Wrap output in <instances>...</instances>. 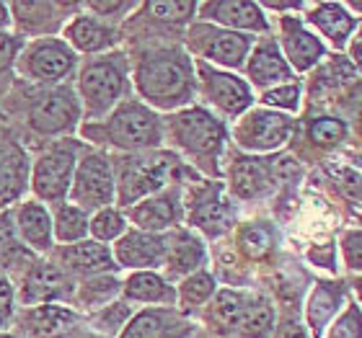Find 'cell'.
I'll use <instances>...</instances> for the list:
<instances>
[{"label": "cell", "instance_id": "obj_4", "mask_svg": "<svg viewBox=\"0 0 362 338\" xmlns=\"http://www.w3.org/2000/svg\"><path fill=\"white\" fill-rule=\"evenodd\" d=\"M171 140L199 163H215L226 143V129L204 109H187L171 119Z\"/></svg>", "mask_w": 362, "mask_h": 338}, {"label": "cell", "instance_id": "obj_15", "mask_svg": "<svg viewBox=\"0 0 362 338\" xmlns=\"http://www.w3.org/2000/svg\"><path fill=\"white\" fill-rule=\"evenodd\" d=\"M62 42L73 49V52L83 54H101L109 52L117 42H119V31L114 29L112 23L98 21L90 13H78L73 16V21L62 31Z\"/></svg>", "mask_w": 362, "mask_h": 338}, {"label": "cell", "instance_id": "obj_14", "mask_svg": "<svg viewBox=\"0 0 362 338\" xmlns=\"http://www.w3.org/2000/svg\"><path fill=\"white\" fill-rule=\"evenodd\" d=\"M70 279L68 274L49 261L31 263L21 284L23 305H54L60 300H68Z\"/></svg>", "mask_w": 362, "mask_h": 338}, {"label": "cell", "instance_id": "obj_47", "mask_svg": "<svg viewBox=\"0 0 362 338\" xmlns=\"http://www.w3.org/2000/svg\"><path fill=\"white\" fill-rule=\"evenodd\" d=\"M13 318V286L0 274V328Z\"/></svg>", "mask_w": 362, "mask_h": 338}, {"label": "cell", "instance_id": "obj_46", "mask_svg": "<svg viewBox=\"0 0 362 338\" xmlns=\"http://www.w3.org/2000/svg\"><path fill=\"white\" fill-rule=\"evenodd\" d=\"M344 258L347 266L355 271H362V230L360 233H347L344 235Z\"/></svg>", "mask_w": 362, "mask_h": 338}, {"label": "cell", "instance_id": "obj_7", "mask_svg": "<svg viewBox=\"0 0 362 338\" xmlns=\"http://www.w3.org/2000/svg\"><path fill=\"white\" fill-rule=\"evenodd\" d=\"M189 49L202 57V60L220 65V68H243L251 54V37L238 34V31H228L212 23H194L189 29L187 39Z\"/></svg>", "mask_w": 362, "mask_h": 338}, {"label": "cell", "instance_id": "obj_24", "mask_svg": "<svg viewBox=\"0 0 362 338\" xmlns=\"http://www.w3.org/2000/svg\"><path fill=\"white\" fill-rule=\"evenodd\" d=\"M189 219L192 225L204 230L207 235H220L230 222V212H228L223 196H220V186H204L192 196L189 204Z\"/></svg>", "mask_w": 362, "mask_h": 338}, {"label": "cell", "instance_id": "obj_30", "mask_svg": "<svg viewBox=\"0 0 362 338\" xmlns=\"http://www.w3.org/2000/svg\"><path fill=\"white\" fill-rule=\"evenodd\" d=\"M88 212L76 207L73 202H62L52 212V235L65 246L86 241L88 235Z\"/></svg>", "mask_w": 362, "mask_h": 338}, {"label": "cell", "instance_id": "obj_31", "mask_svg": "<svg viewBox=\"0 0 362 338\" xmlns=\"http://www.w3.org/2000/svg\"><path fill=\"white\" fill-rule=\"evenodd\" d=\"M269 186V176L262 160L254 158H238L230 168V188L241 199H254Z\"/></svg>", "mask_w": 362, "mask_h": 338}, {"label": "cell", "instance_id": "obj_13", "mask_svg": "<svg viewBox=\"0 0 362 338\" xmlns=\"http://www.w3.org/2000/svg\"><path fill=\"white\" fill-rule=\"evenodd\" d=\"M168 251V238L158 233H143V230H129L114 246V261L124 269L148 271L163 263Z\"/></svg>", "mask_w": 362, "mask_h": 338}, {"label": "cell", "instance_id": "obj_23", "mask_svg": "<svg viewBox=\"0 0 362 338\" xmlns=\"http://www.w3.org/2000/svg\"><path fill=\"white\" fill-rule=\"evenodd\" d=\"M29 183V158L21 145L0 143V212L18 202Z\"/></svg>", "mask_w": 362, "mask_h": 338}, {"label": "cell", "instance_id": "obj_2", "mask_svg": "<svg viewBox=\"0 0 362 338\" xmlns=\"http://www.w3.org/2000/svg\"><path fill=\"white\" fill-rule=\"evenodd\" d=\"M83 135L101 140L104 145H112L117 150L137 152L158 147L163 140V124L158 114L151 111L148 106L137 101H122L109 114V119H104L98 127H86Z\"/></svg>", "mask_w": 362, "mask_h": 338}, {"label": "cell", "instance_id": "obj_11", "mask_svg": "<svg viewBox=\"0 0 362 338\" xmlns=\"http://www.w3.org/2000/svg\"><path fill=\"white\" fill-rule=\"evenodd\" d=\"M293 119L277 111H251L235 127V140L246 150L269 152L277 150L293 137Z\"/></svg>", "mask_w": 362, "mask_h": 338}, {"label": "cell", "instance_id": "obj_49", "mask_svg": "<svg viewBox=\"0 0 362 338\" xmlns=\"http://www.w3.org/2000/svg\"><path fill=\"white\" fill-rule=\"evenodd\" d=\"M274 338H308V333H305V328H303L298 320H282L279 323V328L274 331Z\"/></svg>", "mask_w": 362, "mask_h": 338}, {"label": "cell", "instance_id": "obj_19", "mask_svg": "<svg viewBox=\"0 0 362 338\" xmlns=\"http://www.w3.org/2000/svg\"><path fill=\"white\" fill-rule=\"evenodd\" d=\"M60 269L65 274L90 279L101 277V274H112L117 269V261H114V253L106 248L104 243L81 241L60 251Z\"/></svg>", "mask_w": 362, "mask_h": 338}, {"label": "cell", "instance_id": "obj_44", "mask_svg": "<svg viewBox=\"0 0 362 338\" xmlns=\"http://www.w3.org/2000/svg\"><path fill=\"white\" fill-rule=\"evenodd\" d=\"M18 235H16V225H13V212L3 210L0 212V261H8L18 255Z\"/></svg>", "mask_w": 362, "mask_h": 338}, {"label": "cell", "instance_id": "obj_38", "mask_svg": "<svg viewBox=\"0 0 362 338\" xmlns=\"http://www.w3.org/2000/svg\"><path fill=\"white\" fill-rule=\"evenodd\" d=\"M238 243H241L243 253H249V255H254V258H259V255H264L267 251L272 248L269 227L259 225V222H251V225H246L241 230V238H238Z\"/></svg>", "mask_w": 362, "mask_h": 338}, {"label": "cell", "instance_id": "obj_5", "mask_svg": "<svg viewBox=\"0 0 362 338\" xmlns=\"http://www.w3.org/2000/svg\"><path fill=\"white\" fill-rule=\"evenodd\" d=\"M83 116V109H81V101H78L76 90L68 88V85H60V88L45 90L39 93L29 106V114H26V124H29L37 135L45 137H60L76 132L78 121Z\"/></svg>", "mask_w": 362, "mask_h": 338}, {"label": "cell", "instance_id": "obj_3", "mask_svg": "<svg viewBox=\"0 0 362 338\" xmlns=\"http://www.w3.org/2000/svg\"><path fill=\"white\" fill-rule=\"evenodd\" d=\"M78 101L88 119L106 116L127 93V62L122 54H104L88 60L78 73Z\"/></svg>", "mask_w": 362, "mask_h": 338}, {"label": "cell", "instance_id": "obj_33", "mask_svg": "<svg viewBox=\"0 0 362 338\" xmlns=\"http://www.w3.org/2000/svg\"><path fill=\"white\" fill-rule=\"evenodd\" d=\"M122 284L112 274H101V277L86 279L83 284L78 286L76 300L81 305V310H101L106 308V302L114 300V294L119 292Z\"/></svg>", "mask_w": 362, "mask_h": 338}, {"label": "cell", "instance_id": "obj_48", "mask_svg": "<svg viewBox=\"0 0 362 338\" xmlns=\"http://www.w3.org/2000/svg\"><path fill=\"white\" fill-rule=\"evenodd\" d=\"M21 52V39L11 37V34H0V70H6L11 62Z\"/></svg>", "mask_w": 362, "mask_h": 338}, {"label": "cell", "instance_id": "obj_21", "mask_svg": "<svg viewBox=\"0 0 362 338\" xmlns=\"http://www.w3.org/2000/svg\"><path fill=\"white\" fill-rule=\"evenodd\" d=\"M13 225L16 235L23 241V246L39 253H47L52 248V215L45 204L39 202H23L13 212Z\"/></svg>", "mask_w": 362, "mask_h": 338}, {"label": "cell", "instance_id": "obj_32", "mask_svg": "<svg viewBox=\"0 0 362 338\" xmlns=\"http://www.w3.org/2000/svg\"><path fill=\"white\" fill-rule=\"evenodd\" d=\"M339 302H341V289H337L334 284H318L313 289L308 308H305V315H308V325L316 338L324 333V325L337 315Z\"/></svg>", "mask_w": 362, "mask_h": 338}, {"label": "cell", "instance_id": "obj_17", "mask_svg": "<svg viewBox=\"0 0 362 338\" xmlns=\"http://www.w3.org/2000/svg\"><path fill=\"white\" fill-rule=\"evenodd\" d=\"M202 18L218 23L220 29L228 31H267V16L262 13V6L257 3H243V0H215L199 6Z\"/></svg>", "mask_w": 362, "mask_h": 338}, {"label": "cell", "instance_id": "obj_39", "mask_svg": "<svg viewBox=\"0 0 362 338\" xmlns=\"http://www.w3.org/2000/svg\"><path fill=\"white\" fill-rule=\"evenodd\" d=\"M262 104L282 111H295L300 106V83H285L262 93Z\"/></svg>", "mask_w": 362, "mask_h": 338}, {"label": "cell", "instance_id": "obj_53", "mask_svg": "<svg viewBox=\"0 0 362 338\" xmlns=\"http://www.w3.org/2000/svg\"><path fill=\"white\" fill-rule=\"evenodd\" d=\"M0 338H16V336H0Z\"/></svg>", "mask_w": 362, "mask_h": 338}, {"label": "cell", "instance_id": "obj_1", "mask_svg": "<svg viewBox=\"0 0 362 338\" xmlns=\"http://www.w3.org/2000/svg\"><path fill=\"white\" fill-rule=\"evenodd\" d=\"M135 88L151 106L176 109L194 96V68L179 49H151L135 65Z\"/></svg>", "mask_w": 362, "mask_h": 338}, {"label": "cell", "instance_id": "obj_25", "mask_svg": "<svg viewBox=\"0 0 362 338\" xmlns=\"http://www.w3.org/2000/svg\"><path fill=\"white\" fill-rule=\"evenodd\" d=\"M62 11H73V6L60 3H13L11 18L23 34L45 39L49 31H54L62 23Z\"/></svg>", "mask_w": 362, "mask_h": 338}, {"label": "cell", "instance_id": "obj_40", "mask_svg": "<svg viewBox=\"0 0 362 338\" xmlns=\"http://www.w3.org/2000/svg\"><path fill=\"white\" fill-rule=\"evenodd\" d=\"M326 338H362V310L355 302H349L347 310L334 320Z\"/></svg>", "mask_w": 362, "mask_h": 338}, {"label": "cell", "instance_id": "obj_50", "mask_svg": "<svg viewBox=\"0 0 362 338\" xmlns=\"http://www.w3.org/2000/svg\"><path fill=\"white\" fill-rule=\"evenodd\" d=\"M11 23H13V18H11V6L0 3V34H6V29Z\"/></svg>", "mask_w": 362, "mask_h": 338}, {"label": "cell", "instance_id": "obj_41", "mask_svg": "<svg viewBox=\"0 0 362 338\" xmlns=\"http://www.w3.org/2000/svg\"><path fill=\"white\" fill-rule=\"evenodd\" d=\"M132 315L129 313L127 305H119V302H114V305H106V308L98 310V315L93 318V325H96V331L101 333H117L122 331L124 325H127V318Z\"/></svg>", "mask_w": 362, "mask_h": 338}, {"label": "cell", "instance_id": "obj_20", "mask_svg": "<svg viewBox=\"0 0 362 338\" xmlns=\"http://www.w3.org/2000/svg\"><path fill=\"white\" fill-rule=\"evenodd\" d=\"M78 325V315L65 305H37L21 315L23 338H68Z\"/></svg>", "mask_w": 362, "mask_h": 338}, {"label": "cell", "instance_id": "obj_26", "mask_svg": "<svg viewBox=\"0 0 362 338\" xmlns=\"http://www.w3.org/2000/svg\"><path fill=\"white\" fill-rule=\"evenodd\" d=\"M308 21L324 34L334 47H344L352 31L357 29V18L341 3H316L310 6Z\"/></svg>", "mask_w": 362, "mask_h": 338}, {"label": "cell", "instance_id": "obj_27", "mask_svg": "<svg viewBox=\"0 0 362 338\" xmlns=\"http://www.w3.org/2000/svg\"><path fill=\"white\" fill-rule=\"evenodd\" d=\"M129 219L135 222L143 233H160L171 227L179 219V202L174 194H158L148 196L143 202L132 204Z\"/></svg>", "mask_w": 362, "mask_h": 338}, {"label": "cell", "instance_id": "obj_29", "mask_svg": "<svg viewBox=\"0 0 362 338\" xmlns=\"http://www.w3.org/2000/svg\"><path fill=\"white\" fill-rule=\"evenodd\" d=\"M166 274L168 277H192L204 263V246L192 233H179L168 241L166 251Z\"/></svg>", "mask_w": 362, "mask_h": 338}, {"label": "cell", "instance_id": "obj_6", "mask_svg": "<svg viewBox=\"0 0 362 338\" xmlns=\"http://www.w3.org/2000/svg\"><path fill=\"white\" fill-rule=\"evenodd\" d=\"M16 68H18V76L31 83H57L76 68V52L62 39H34L21 47Z\"/></svg>", "mask_w": 362, "mask_h": 338}, {"label": "cell", "instance_id": "obj_36", "mask_svg": "<svg viewBox=\"0 0 362 338\" xmlns=\"http://www.w3.org/2000/svg\"><path fill=\"white\" fill-rule=\"evenodd\" d=\"M88 233L93 235L96 243H109V241H119L122 235L127 233V219L124 215L112 207L106 210H98L88 222Z\"/></svg>", "mask_w": 362, "mask_h": 338}, {"label": "cell", "instance_id": "obj_18", "mask_svg": "<svg viewBox=\"0 0 362 338\" xmlns=\"http://www.w3.org/2000/svg\"><path fill=\"white\" fill-rule=\"evenodd\" d=\"M192 333V323L181 318L171 308L143 310L129 318L122 328L119 338H187Z\"/></svg>", "mask_w": 362, "mask_h": 338}, {"label": "cell", "instance_id": "obj_12", "mask_svg": "<svg viewBox=\"0 0 362 338\" xmlns=\"http://www.w3.org/2000/svg\"><path fill=\"white\" fill-rule=\"evenodd\" d=\"M199 73V88H202V96L210 101L218 111H223L226 116H238L251 106L254 96H251V88L246 80L230 76V73H223V70H215L210 65H199L197 68Z\"/></svg>", "mask_w": 362, "mask_h": 338}, {"label": "cell", "instance_id": "obj_42", "mask_svg": "<svg viewBox=\"0 0 362 338\" xmlns=\"http://www.w3.org/2000/svg\"><path fill=\"white\" fill-rule=\"evenodd\" d=\"M143 11H148L156 21L181 23L194 13L197 6L194 3H148V6H143Z\"/></svg>", "mask_w": 362, "mask_h": 338}, {"label": "cell", "instance_id": "obj_43", "mask_svg": "<svg viewBox=\"0 0 362 338\" xmlns=\"http://www.w3.org/2000/svg\"><path fill=\"white\" fill-rule=\"evenodd\" d=\"M347 135V127L344 121L332 119V116H324V119H316L310 124V140L316 145H337L344 140Z\"/></svg>", "mask_w": 362, "mask_h": 338}, {"label": "cell", "instance_id": "obj_34", "mask_svg": "<svg viewBox=\"0 0 362 338\" xmlns=\"http://www.w3.org/2000/svg\"><path fill=\"white\" fill-rule=\"evenodd\" d=\"M274 325V308L264 297H254V300L246 305L241 320H238V331L243 338H267Z\"/></svg>", "mask_w": 362, "mask_h": 338}, {"label": "cell", "instance_id": "obj_10", "mask_svg": "<svg viewBox=\"0 0 362 338\" xmlns=\"http://www.w3.org/2000/svg\"><path fill=\"white\" fill-rule=\"evenodd\" d=\"M176 168L174 155H153V158H135L124 163L119 173V204H135L137 199H148L156 194Z\"/></svg>", "mask_w": 362, "mask_h": 338}, {"label": "cell", "instance_id": "obj_51", "mask_svg": "<svg viewBox=\"0 0 362 338\" xmlns=\"http://www.w3.org/2000/svg\"><path fill=\"white\" fill-rule=\"evenodd\" d=\"M352 57H355V62L362 68V34L352 42Z\"/></svg>", "mask_w": 362, "mask_h": 338}, {"label": "cell", "instance_id": "obj_22", "mask_svg": "<svg viewBox=\"0 0 362 338\" xmlns=\"http://www.w3.org/2000/svg\"><path fill=\"white\" fill-rule=\"evenodd\" d=\"M282 47L285 60L293 70H308L324 57V44L316 34H310L298 18L285 16L282 18Z\"/></svg>", "mask_w": 362, "mask_h": 338}, {"label": "cell", "instance_id": "obj_8", "mask_svg": "<svg viewBox=\"0 0 362 338\" xmlns=\"http://www.w3.org/2000/svg\"><path fill=\"white\" fill-rule=\"evenodd\" d=\"M114 191H117V183H114L112 163L101 152H86L76 166L73 183L68 191L73 204L86 212L106 210L114 202Z\"/></svg>", "mask_w": 362, "mask_h": 338}, {"label": "cell", "instance_id": "obj_28", "mask_svg": "<svg viewBox=\"0 0 362 338\" xmlns=\"http://www.w3.org/2000/svg\"><path fill=\"white\" fill-rule=\"evenodd\" d=\"M122 289H124L127 300L143 302V305H166V308H171L176 302V289L163 277H158L156 271H135L122 284Z\"/></svg>", "mask_w": 362, "mask_h": 338}, {"label": "cell", "instance_id": "obj_37", "mask_svg": "<svg viewBox=\"0 0 362 338\" xmlns=\"http://www.w3.org/2000/svg\"><path fill=\"white\" fill-rule=\"evenodd\" d=\"M212 294H215V279H212L207 271H194L192 277H187L181 282L176 300H179L184 308H197V305H204Z\"/></svg>", "mask_w": 362, "mask_h": 338}, {"label": "cell", "instance_id": "obj_9", "mask_svg": "<svg viewBox=\"0 0 362 338\" xmlns=\"http://www.w3.org/2000/svg\"><path fill=\"white\" fill-rule=\"evenodd\" d=\"M73 173H76V147L54 145L42 152L31 166V191L42 202L62 204L73 183Z\"/></svg>", "mask_w": 362, "mask_h": 338}, {"label": "cell", "instance_id": "obj_45", "mask_svg": "<svg viewBox=\"0 0 362 338\" xmlns=\"http://www.w3.org/2000/svg\"><path fill=\"white\" fill-rule=\"evenodd\" d=\"M83 11H88L93 18L98 21H117L124 13H129L132 8H137V3H83Z\"/></svg>", "mask_w": 362, "mask_h": 338}, {"label": "cell", "instance_id": "obj_16", "mask_svg": "<svg viewBox=\"0 0 362 338\" xmlns=\"http://www.w3.org/2000/svg\"><path fill=\"white\" fill-rule=\"evenodd\" d=\"M246 76L259 88H277V85L293 83V68L287 65L285 54L279 52L274 39H262L254 52L246 60Z\"/></svg>", "mask_w": 362, "mask_h": 338}, {"label": "cell", "instance_id": "obj_35", "mask_svg": "<svg viewBox=\"0 0 362 338\" xmlns=\"http://www.w3.org/2000/svg\"><path fill=\"white\" fill-rule=\"evenodd\" d=\"M249 300L243 297L241 292H233V289H226L215 297V302L210 305V320L220 328H235L238 320H241L243 310H246Z\"/></svg>", "mask_w": 362, "mask_h": 338}, {"label": "cell", "instance_id": "obj_52", "mask_svg": "<svg viewBox=\"0 0 362 338\" xmlns=\"http://www.w3.org/2000/svg\"><path fill=\"white\" fill-rule=\"evenodd\" d=\"M357 294H360V300H362V279L357 282Z\"/></svg>", "mask_w": 362, "mask_h": 338}]
</instances>
